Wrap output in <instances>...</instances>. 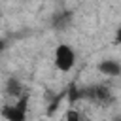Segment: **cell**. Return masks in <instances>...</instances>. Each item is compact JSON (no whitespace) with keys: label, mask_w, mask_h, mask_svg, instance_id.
Segmentation results:
<instances>
[{"label":"cell","mask_w":121,"mask_h":121,"mask_svg":"<svg viewBox=\"0 0 121 121\" xmlns=\"http://www.w3.org/2000/svg\"><path fill=\"white\" fill-rule=\"evenodd\" d=\"M26 104H28V96L21 95L19 98H15V104H8L0 110V115L6 121H26Z\"/></svg>","instance_id":"1"},{"label":"cell","mask_w":121,"mask_h":121,"mask_svg":"<svg viewBox=\"0 0 121 121\" xmlns=\"http://www.w3.org/2000/svg\"><path fill=\"white\" fill-rule=\"evenodd\" d=\"M76 62V53L68 43H60L55 49V66L60 72H70Z\"/></svg>","instance_id":"2"},{"label":"cell","mask_w":121,"mask_h":121,"mask_svg":"<svg viewBox=\"0 0 121 121\" xmlns=\"http://www.w3.org/2000/svg\"><path fill=\"white\" fill-rule=\"evenodd\" d=\"M98 72L104 74V76H110V78H115L121 74V64L113 59H106V60H100L98 62Z\"/></svg>","instance_id":"3"},{"label":"cell","mask_w":121,"mask_h":121,"mask_svg":"<svg viewBox=\"0 0 121 121\" xmlns=\"http://www.w3.org/2000/svg\"><path fill=\"white\" fill-rule=\"evenodd\" d=\"M6 93H8L9 96L19 98V96L23 95V85H21V81H19L17 78H9L8 83H6Z\"/></svg>","instance_id":"4"},{"label":"cell","mask_w":121,"mask_h":121,"mask_svg":"<svg viewBox=\"0 0 121 121\" xmlns=\"http://www.w3.org/2000/svg\"><path fill=\"white\" fill-rule=\"evenodd\" d=\"M66 121H81V113H79L78 110L70 108V110L66 112Z\"/></svg>","instance_id":"5"},{"label":"cell","mask_w":121,"mask_h":121,"mask_svg":"<svg viewBox=\"0 0 121 121\" xmlns=\"http://www.w3.org/2000/svg\"><path fill=\"white\" fill-rule=\"evenodd\" d=\"M2 47H4V42H0V49H2Z\"/></svg>","instance_id":"6"}]
</instances>
